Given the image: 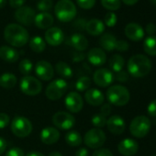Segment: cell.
Segmentation results:
<instances>
[{
  "label": "cell",
  "instance_id": "1",
  "mask_svg": "<svg viewBox=\"0 0 156 156\" xmlns=\"http://www.w3.org/2000/svg\"><path fill=\"white\" fill-rule=\"evenodd\" d=\"M4 38L9 44L18 48L26 45L30 41L28 30L23 26L16 23H10L5 28Z\"/></svg>",
  "mask_w": 156,
  "mask_h": 156
},
{
  "label": "cell",
  "instance_id": "2",
  "mask_svg": "<svg viewBox=\"0 0 156 156\" xmlns=\"http://www.w3.org/2000/svg\"><path fill=\"white\" fill-rule=\"evenodd\" d=\"M151 66V60L143 54H135L131 56L127 63L129 74L136 78H141L149 74Z\"/></svg>",
  "mask_w": 156,
  "mask_h": 156
},
{
  "label": "cell",
  "instance_id": "3",
  "mask_svg": "<svg viewBox=\"0 0 156 156\" xmlns=\"http://www.w3.org/2000/svg\"><path fill=\"white\" fill-rule=\"evenodd\" d=\"M107 98L110 105L117 107H123L127 105L130 98V94L127 87L116 85L110 87L107 91Z\"/></svg>",
  "mask_w": 156,
  "mask_h": 156
},
{
  "label": "cell",
  "instance_id": "4",
  "mask_svg": "<svg viewBox=\"0 0 156 156\" xmlns=\"http://www.w3.org/2000/svg\"><path fill=\"white\" fill-rule=\"evenodd\" d=\"M76 7L72 0H59L54 7V13L62 22H70L76 16Z\"/></svg>",
  "mask_w": 156,
  "mask_h": 156
},
{
  "label": "cell",
  "instance_id": "5",
  "mask_svg": "<svg viewBox=\"0 0 156 156\" xmlns=\"http://www.w3.org/2000/svg\"><path fill=\"white\" fill-rule=\"evenodd\" d=\"M151 120L145 116L135 117L129 125V131L136 138L145 137L151 129Z\"/></svg>",
  "mask_w": 156,
  "mask_h": 156
},
{
  "label": "cell",
  "instance_id": "6",
  "mask_svg": "<svg viewBox=\"0 0 156 156\" xmlns=\"http://www.w3.org/2000/svg\"><path fill=\"white\" fill-rule=\"evenodd\" d=\"M20 87L23 94L34 97L41 92L42 84L36 77H33L31 75H25L20 79Z\"/></svg>",
  "mask_w": 156,
  "mask_h": 156
},
{
  "label": "cell",
  "instance_id": "7",
  "mask_svg": "<svg viewBox=\"0 0 156 156\" xmlns=\"http://www.w3.org/2000/svg\"><path fill=\"white\" fill-rule=\"evenodd\" d=\"M68 88V84L64 79H56L51 82L45 90V95L48 99L55 101L62 98Z\"/></svg>",
  "mask_w": 156,
  "mask_h": 156
},
{
  "label": "cell",
  "instance_id": "8",
  "mask_svg": "<svg viewBox=\"0 0 156 156\" xmlns=\"http://www.w3.org/2000/svg\"><path fill=\"white\" fill-rule=\"evenodd\" d=\"M10 129L15 136L19 138H25L31 133L32 124L27 118L19 116L12 120Z\"/></svg>",
  "mask_w": 156,
  "mask_h": 156
},
{
  "label": "cell",
  "instance_id": "9",
  "mask_svg": "<svg viewBox=\"0 0 156 156\" xmlns=\"http://www.w3.org/2000/svg\"><path fill=\"white\" fill-rule=\"evenodd\" d=\"M106 141V134L101 129L94 128L89 129L84 137V142L91 149H99Z\"/></svg>",
  "mask_w": 156,
  "mask_h": 156
},
{
  "label": "cell",
  "instance_id": "10",
  "mask_svg": "<svg viewBox=\"0 0 156 156\" xmlns=\"http://www.w3.org/2000/svg\"><path fill=\"white\" fill-rule=\"evenodd\" d=\"M52 123L53 125L62 130H66V129H72L74 124H75V119L74 117L65 111H59L56 112L53 116H52Z\"/></svg>",
  "mask_w": 156,
  "mask_h": 156
},
{
  "label": "cell",
  "instance_id": "11",
  "mask_svg": "<svg viewBox=\"0 0 156 156\" xmlns=\"http://www.w3.org/2000/svg\"><path fill=\"white\" fill-rule=\"evenodd\" d=\"M115 79L113 73L107 68L98 69L93 74V80L95 84L100 87H109Z\"/></svg>",
  "mask_w": 156,
  "mask_h": 156
},
{
  "label": "cell",
  "instance_id": "12",
  "mask_svg": "<svg viewBox=\"0 0 156 156\" xmlns=\"http://www.w3.org/2000/svg\"><path fill=\"white\" fill-rule=\"evenodd\" d=\"M35 16H36L35 10L26 6L18 9L14 15L16 20L24 26H30L34 22Z\"/></svg>",
  "mask_w": 156,
  "mask_h": 156
},
{
  "label": "cell",
  "instance_id": "13",
  "mask_svg": "<svg viewBox=\"0 0 156 156\" xmlns=\"http://www.w3.org/2000/svg\"><path fill=\"white\" fill-rule=\"evenodd\" d=\"M64 104L66 108L73 113L80 112L84 107L83 98L77 92H70L67 94L64 99Z\"/></svg>",
  "mask_w": 156,
  "mask_h": 156
},
{
  "label": "cell",
  "instance_id": "14",
  "mask_svg": "<svg viewBox=\"0 0 156 156\" xmlns=\"http://www.w3.org/2000/svg\"><path fill=\"white\" fill-rule=\"evenodd\" d=\"M35 73L40 79L43 81H50L54 75L52 65L47 61H39L35 65Z\"/></svg>",
  "mask_w": 156,
  "mask_h": 156
},
{
  "label": "cell",
  "instance_id": "15",
  "mask_svg": "<svg viewBox=\"0 0 156 156\" xmlns=\"http://www.w3.org/2000/svg\"><path fill=\"white\" fill-rule=\"evenodd\" d=\"M118 150L119 153L124 156H133L139 151V144L133 139L127 138L119 143Z\"/></svg>",
  "mask_w": 156,
  "mask_h": 156
},
{
  "label": "cell",
  "instance_id": "16",
  "mask_svg": "<svg viewBox=\"0 0 156 156\" xmlns=\"http://www.w3.org/2000/svg\"><path fill=\"white\" fill-rule=\"evenodd\" d=\"M64 41V34L60 28L51 27L45 32V41L51 46H58Z\"/></svg>",
  "mask_w": 156,
  "mask_h": 156
},
{
  "label": "cell",
  "instance_id": "17",
  "mask_svg": "<svg viewBox=\"0 0 156 156\" xmlns=\"http://www.w3.org/2000/svg\"><path fill=\"white\" fill-rule=\"evenodd\" d=\"M106 125H107L108 130L115 135L122 134L125 130V128H126V123H125L123 118H121L119 115L111 116L107 120Z\"/></svg>",
  "mask_w": 156,
  "mask_h": 156
},
{
  "label": "cell",
  "instance_id": "18",
  "mask_svg": "<svg viewBox=\"0 0 156 156\" xmlns=\"http://www.w3.org/2000/svg\"><path fill=\"white\" fill-rule=\"evenodd\" d=\"M125 35L132 41H140L144 37V30L140 24L131 22L125 27Z\"/></svg>",
  "mask_w": 156,
  "mask_h": 156
},
{
  "label": "cell",
  "instance_id": "19",
  "mask_svg": "<svg viewBox=\"0 0 156 156\" xmlns=\"http://www.w3.org/2000/svg\"><path fill=\"white\" fill-rule=\"evenodd\" d=\"M40 138L44 144L51 145L58 141L60 138V132L57 129L53 127H47L41 131Z\"/></svg>",
  "mask_w": 156,
  "mask_h": 156
},
{
  "label": "cell",
  "instance_id": "20",
  "mask_svg": "<svg viewBox=\"0 0 156 156\" xmlns=\"http://www.w3.org/2000/svg\"><path fill=\"white\" fill-rule=\"evenodd\" d=\"M85 98L89 105L94 107L101 106L102 104H104V100H105V97L103 93L97 88H90L87 90L85 94Z\"/></svg>",
  "mask_w": 156,
  "mask_h": 156
},
{
  "label": "cell",
  "instance_id": "21",
  "mask_svg": "<svg viewBox=\"0 0 156 156\" xmlns=\"http://www.w3.org/2000/svg\"><path fill=\"white\" fill-rule=\"evenodd\" d=\"M88 62L95 66H101L107 61V55L102 49L93 48L87 53Z\"/></svg>",
  "mask_w": 156,
  "mask_h": 156
},
{
  "label": "cell",
  "instance_id": "22",
  "mask_svg": "<svg viewBox=\"0 0 156 156\" xmlns=\"http://www.w3.org/2000/svg\"><path fill=\"white\" fill-rule=\"evenodd\" d=\"M68 43L78 51H84L88 47L87 39L81 33L73 34L69 39Z\"/></svg>",
  "mask_w": 156,
  "mask_h": 156
},
{
  "label": "cell",
  "instance_id": "23",
  "mask_svg": "<svg viewBox=\"0 0 156 156\" xmlns=\"http://www.w3.org/2000/svg\"><path fill=\"white\" fill-rule=\"evenodd\" d=\"M53 17L48 12H41L35 16L34 23L36 27L41 30H48L53 24Z\"/></svg>",
  "mask_w": 156,
  "mask_h": 156
},
{
  "label": "cell",
  "instance_id": "24",
  "mask_svg": "<svg viewBox=\"0 0 156 156\" xmlns=\"http://www.w3.org/2000/svg\"><path fill=\"white\" fill-rule=\"evenodd\" d=\"M86 30L92 36H98L104 32L105 24L98 19H92L89 21H87Z\"/></svg>",
  "mask_w": 156,
  "mask_h": 156
},
{
  "label": "cell",
  "instance_id": "25",
  "mask_svg": "<svg viewBox=\"0 0 156 156\" xmlns=\"http://www.w3.org/2000/svg\"><path fill=\"white\" fill-rule=\"evenodd\" d=\"M0 58L7 62H16L20 58V53L17 50L9 46L0 47Z\"/></svg>",
  "mask_w": 156,
  "mask_h": 156
},
{
  "label": "cell",
  "instance_id": "26",
  "mask_svg": "<svg viewBox=\"0 0 156 156\" xmlns=\"http://www.w3.org/2000/svg\"><path fill=\"white\" fill-rule=\"evenodd\" d=\"M117 41L118 40L116 39V37L113 34L105 33L101 36V38L99 40V44L104 50H106L108 51H111L116 49Z\"/></svg>",
  "mask_w": 156,
  "mask_h": 156
},
{
  "label": "cell",
  "instance_id": "27",
  "mask_svg": "<svg viewBox=\"0 0 156 156\" xmlns=\"http://www.w3.org/2000/svg\"><path fill=\"white\" fill-rule=\"evenodd\" d=\"M17 85V77L12 73H4L0 75V87L5 89H12Z\"/></svg>",
  "mask_w": 156,
  "mask_h": 156
},
{
  "label": "cell",
  "instance_id": "28",
  "mask_svg": "<svg viewBox=\"0 0 156 156\" xmlns=\"http://www.w3.org/2000/svg\"><path fill=\"white\" fill-rule=\"evenodd\" d=\"M55 69L57 73L62 78H71L73 75V72L71 66L62 61H60L56 63Z\"/></svg>",
  "mask_w": 156,
  "mask_h": 156
},
{
  "label": "cell",
  "instance_id": "29",
  "mask_svg": "<svg viewBox=\"0 0 156 156\" xmlns=\"http://www.w3.org/2000/svg\"><path fill=\"white\" fill-rule=\"evenodd\" d=\"M65 141L71 147H78L81 145L83 140L79 132L76 130H73V131H69L66 133Z\"/></svg>",
  "mask_w": 156,
  "mask_h": 156
},
{
  "label": "cell",
  "instance_id": "30",
  "mask_svg": "<svg viewBox=\"0 0 156 156\" xmlns=\"http://www.w3.org/2000/svg\"><path fill=\"white\" fill-rule=\"evenodd\" d=\"M30 47L34 52L41 53L46 48V42L45 41L40 37V36H34L30 41Z\"/></svg>",
  "mask_w": 156,
  "mask_h": 156
},
{
  "label": "cell",
  "instance_id": "31",
  "mask_svg": "<svg viewBox=\"0 0 156 156\" xmlns=\"http://www.w3.org/2000/svg\"><path fill=\"white\" fill-rule=\"evenodd\" d=\"M124 64H125L124 58L119 54H114L109 59V67L115 73L122 71L123 67H124Z\"/></svg>",
  "mask_w": 156,
  "mask_h": 156
},
{
  "label": "cell",
  "instance_id": "32",
  "mask_svg": "<svg viewBox=\"0 0 156 156\" xmlns=\"http://www.w3.org/2000/svg\"><path fill=\"white\" fill-rule=\"evenodd\" d=\"M143 50L147 54L151 56H156V37L155 36H149L144 40Z\"/></svg>",
  "mask_w": 156,
  "mask_h": 156
},
{
  "label": "cell",
  "instance_id": "33",
  "mask_svg": "<svg viewBox=\"0 0 156 156\" xmlns=\"http://www.w3.org/2000/svg\"><path fill=\"white\" fill-rule=\"evenodd\" d=\"M90 86H91V79L88 76H81L80 78H78L74 85L76 90L79 92L88 90Z\"/></svg>",
  "mask_w": 156,
  "mask_h": 156
},
{
  "label": "cell",
  "instance_id": "34",
  "mask_svg": "<svg viewBox=\"0 0 156 156\" xmlns=\"http://www.w3.org/2000/svg\"><path fill=\"white\" fill-rule=\"evenodd\" d=\"M32 68H33V64L31 62L30 60L29 59H23L20 61V64H19V69H20V72L25 75H29L30 73V72L32 71Z\"/></svg>",
  "mask_w": 156,
  "mask_h": 156
},
{
  "label": "cell",
  "instance_id": "35",
  "mask_svg": "<svg viewBox=\"0 0 156 156\" xmlns=\"http://www.w3.org/2000/svg\"><path fill=\"white\" fill-rule=\"evenodd\" d=\"M102 6L109 10V11H116L120 8L121 1L120 0H101Z\"/></svg>",
  "mask_w": 156,
  "mask_h": 156
},
{
  "label": "cell",
  "instance_id": "36",
  "mask_svg": "<svg viewBox=\"0 0 156 156\" xmlns=\"http://www.w3.org/2000/svg\"><path fill=\"white\" fill-rule=\"evenodd\" d=\"M91 122H92V124L96 128L101 129V128H103V127L106 126V124H107V119H106V117H104L101 114H96V115L93 116V118L91 119Z\"/></svg>",
  "mask_w": 156,
  "mask_h": 156
},
{
  "label": "cell",
  "instance_id": "37",
  "mask_svg": "<svg viewBox=\"0 0 156 156\" xmlns=\"http://www.w3.org/2000/svg\"><path fill=\"white\" fill-rule=\"evenodd\" d=\"M52 0H40L37 4V9L41 12H48L52 9Z\"/></svg>",
  "mask_w": 156,
  "mask_h": 156
},
{
  "label": "cell",
  "instance_id": "38",
  "mask_svg": "<svg viewBox=\"0 0 156 156\" xmlns=\"http://www.w3.org/2000/svg\"><path fill=\"white\" fill-rule=\"evenodd\" d=\"M117 21H118V18H117V15L114 12H108L105 15L104 22H105L106 26H108L109 28H112L117 24Z\"/></svg>",
  "mask_w": 156,
  "mask_h": 156
},
{
  "label": "cell",
  "instance_id": "39",
  "mask_svg": "<svg viewBox=\"0 0 156 156\" xmlns=\"http://www.w3.org/2000/svg\"><path fill=\"white\" fill-rule=\"evenodd\" d=\"M76 3L83 9H91L96 4V0H76Z\"/></svg>",
  "mask_w": 156,
  "mask_h": 156
},
{
  "label": "cell",
  "instance_id": "40",
  "mask_svg": "<svg viewBox=\"0 0 156 156\" xmlns=\"http://www.w3.org/2000/svg\"><path fill=\"white\" fill-rule=\"evenodd\" d=\"M114 77L117 81H119L120 83H126L129 80V73L122 70L120 72H118Z\"/></svg>",
  "mask_w": 156,
  "mask_h": 156
},
{
  "label": "cell",
  "instance_id": "41",
  "mask_svg": "<svg viewBox=\"0 0 156 156\" xmlns=\"http://www.w3.org/2000/svg\"><path fill=\"white\" fill-rule=\"evenodd\" d=\"M9 116L6 113L0 112V129H5L9 123Z\"/></svg>",
  "mask_w": 156,
  "mask_h": 156
},
{
  "label": "cell",
  "instance_id": "42",
  "mask_svg": "<svg viewBox=\"0 0 156 156\" xmlns=\"http://www.w3.org/2000/svg\"><path fill=\"white\" fill-rule=\"evenodd\" d=\"M129 48V43L124 41V40H119V41H117V44H116V49L117 51H128Z\"/></svg>",
  "mask_w": 156,
  "mask_h": 156
},
{
  "label": "cell",
  "instance_id": "43",
  "mask_svg": "<svg viewBox=\"0 0 156 156\" xmlns=\"http://www.w3.org/2000/svg\"><path fill=\"white\" fill-rule=\"evenodd\" d=\"M6 156H25V154H24V151L20 148L14 147L7 151Z\"/></svg>",
  "mask_w": 156,
  "mask_h": 156
},
{
  "label": "cell",
  "instance_id": "44",
  "mask_svg": "<svg viewBox=\"0 0 156 156\" xmlns=\"http://www.w3.org/2000/svg\"><path fill=\"white\" fill-rule=\"evenodd\" d=\"M147 112L150 117L156 118V99L150 102L147 108Z\"/></svg>",
  "mask_w": 156,
  "mask_h": 156
},
{
  "label": "cell",
  "instance_id": "45",
  "mask_svg": "<svg viewBox=\"0 0 156 156\" xmlns=\"http://www.w3.org/2000/svg\"><path fill=\"white\" fill-rule=\"evenodd\" d=\"M112 111V107L109 103H106V104H102L101 106V109H100V114L103 115L104 117H108L110 115Z\"/></svg>",
  "mask_w": 156,
  "mask_h": 156
},
{
  "label": "cell",
  "instance_id": "46",
  "mask_svg": "<svg viewBox=\"0 0 156 156\" xmlns=\"http://www.w3.org/2000/svg\"><path fill=\"white\" fill-rule=\"evenodd\" d=\"M92 156H113V154L108 149L99 148V149H97V151L93 153Z\"/></svg>",
  "mask_w": 156,
  "mask_h": 156
},
{
  "label": "cell",
  "instance_id": "47",
  "mask_svg": "<svg viewBox=\"0 0 156 156\" xmlns=\"http://www.w3.org/2000/svg\"><path fill=\"white\" fill-rule=\"evenodd\" d=\"M86 25H87V21L85 20V19H78L73 22V27L79 30H86Z\"/></svg>",
  "mask_w": 156,
  "mask_h": 156
},
{
  "label": "cell",
  "instance_id": "48",
  "mask_svg": "<svg viewBox=\"0 0 156 156\" xmlns=\"http://www.w3.org/2000/svg\"><path fill=\"white\" fill-rule=\"evenodd\" d=\"M26 0H9V5L13 9H20L24 6Z\"/></svg>",
  "mask_w": 156,
  "mask_h": 156
},
{
  "label": "cell",
  "instance_id": "49",
  "mask_svg": "<svg viewBox=\"0 0 156 156\" xmlns=\"http://www.w3.org/2000/svg\"><path fill=\"white\" fill-rule=\"evenodd\" d=\"M86 58V54L81 52V51H77L74 52L73 55V62H81Z\"/></svg>",
  "mask_w": 156,
  "mask_h": 156
},
{
  "label": "cell",
  "instance_id": "50",
  "mask_svg": "<svg viewBox=\"0 0 156 156\" xmlns=\"http://www.w3.org/2000/svg\"><path fill=\"white\" fill-rule=\"evenodd\" d=\"M147 34H149L150 36H153L156 32V27L154 24L152 23H149L147 26H146V29H145Z\"/></svg>",
  "mask_w": 156,
  "mask_h": 156
},
{
  "label": "cell",
  "instance_id": "51",
  "mask_svg": "<svg viewBox=\"0 0 156 156\" xmlns=\"http://www.w3.org/2000/svg\"><path fill=\"white\" fill-rule=\"evenodd\" d=\"M7 146H8L7 140H6L4 138H1V137H0V155L4 153V151H5L6 149H7Z\"/></svg>",
  "mask_w": 156,
  "mask_h": 156
},
{
  "label": "cell",
  "instance_id": "52",
  "mask_svg": "<svg viewBox=\"0 0 156 156\" xmlns=\"http://www.w3.org/2000/svg\"><path fill=\"white\" fill-rule=\"evenodd\" d=\"M75 156H88V150L84 147L79 148L75 152Z\"/></svg>",
  "mask_w": 156,
  "mask_h": 156
},
{
  "label": "cell",
  "instance_id": "53",
  "mask_svg": "<svg viewBox=\"0 0 156 156\" xmlns=\"http://www.w3.org/2000/svg\"><path fill=\"white\" fill-rule=\"evenodd\" d=\"M25 156H45V155H44L43 153L40 152V151H33L28 152Z\"/></svg>",
  "mask_w": 156,
  "mask_h": 156
},
{
  "label": "cell",
  "instance_id": "54",
  "mask_svg": "<svg viewBox=\"0 0 156 156\" xmlns=\"http://www.w3.org/2000/svg\"><path fill=\"white\" fill-rule=\"evenodd\" d=\"M122 1L127 6H133V5H135L139 1V0H122Z\"/></svg>",
  "mask_w": 156,
  "mask_h": 156
},
{
  "label": "cell",
  "instance_id": "55",
  "mask_svg": "<svg viewBox=\"0 0 156 156\" xmlns=\"http://www.w3.org/2000/svg\"><path fill=\"white\" fill-rule=\"evenodd\" d=\"M48 156H62L61 152H58V151H52L51 153H49Z\"/></svg>",
  "mask_w": 156,
  "mask_h": 156
},
{
  "label": "cell",
  "instance_id": "56",
  "mask_svg": "<svg viewBox=\"0 0 156 156\" xmlns=\"http://www.w3.org/2000/svg\"><path fill=\"white\" fill-rule=\"evenodd\" d=\"M8 2V0H0V9H3Z\"/></svg>",
  "mask_w": 156,
  "mask_h": 156
},
{
  "label": "cell",
  "instance_id": "57",
  "mask_svg": "<svg viewBox=\"0 0 156 156\" xmlns=\"http://www.w3.org/2000/svg\"><path fill=\"white\" fill-rule=\"evenodd\" d=\"M150 1H151L154 6H156V0H150Z\"/></svg>",
  "mask_w": 156,
  "mask_h": 156
},
{
  "label": "cell",
  "instance_id": "58",
  "mask_svg": "<svg viewBox=\"0 0 156 156\" xmlns=\"http://www.w3.org/2000/svg\"><path fill=\"white\" fill-rule=\"evenodd\" d=\"M152 156H156V155H152Z\"/></svg>",
  "mask_w": 156,
  "mask_h": 156
}]
</instances>
